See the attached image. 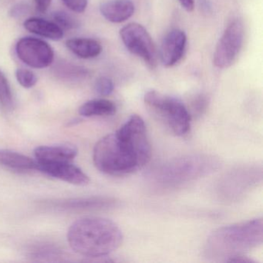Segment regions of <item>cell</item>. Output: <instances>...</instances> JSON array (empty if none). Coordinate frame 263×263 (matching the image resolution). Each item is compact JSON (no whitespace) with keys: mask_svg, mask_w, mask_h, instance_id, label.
<instances>
[{"mask_svg":"<svg viewBox=\"0 0 263 263\" xmlns=\"http://www.w3.org/2000/svg\"><path fill=\"white\" fill-rule=\"evenodd\" d=\"M19 59L32 68L43 69L51 65L54 52L45 41L34 37H24L16 45Z\"/></svg>","mask_w":263,"mask_h":263,"instance_id":"8","label":"cell"},{"mask_svg":"<svg viewBox=\"0 0 263 263\" xmlns=\"http://www.w3.org/2000/svg\"><path fill=\"white\" fill-rule=\"evenodd\" d=\"M115 204H116V201L111 198H88L68 200V201L60 203L58 205L62 209L91 210V209H109V208L114 207Z\"/></svg>","mask_w":263,"mask_h":263,"instance_id":"17","label":"cell"},{"mask_svg":"<svg viewBox=\"0 0 263 263\" xmlns=\"http://www.w3.org/2000/svg\"><path fill=\"white\" fill-rule=\"evenodd\" d=\"M53 19L61 29L71 30L77 27V21L70 15L64 11H58L53 14Z\"/></svg>","mask_w":263,"mask_h":263,"instance_id":"22","label":"cell"},{"mask_svg":"<svg viewBox=\"0 0 263 263\" xmlns=\"http://www.w3.org/2000/svg\"><path fill=\"white\" fill-rule=\"evenodd\" d=\"M152 147L144 120L133 115L114 133L100 139L93 148L98 170L113 176L135 173L150 161Z\"/></svg>","mask_w":263,"mask_h":263,"instance_id":"1","label":"cell"},{"mask_svg":"<svg viewBox=\"0 0 263 263\" xmlns=\"http://www.w3.org/2000/svg\"><path fill=\"white\" fill-rule=\"evenodd\" d=\"M219 161L214 157L193 155L175 158L152 171L153 184L162 189L178 187L215 172Z\"/></svg>","mask_w":263,"mask_h":263,"instance_id":"4","label":"cell"},{"mask_svg":"<svg viewBox=\"0 0 263 263\" xmlns=\"http://www.w3.org/2000/svg\"><path fill=\"white\" fill-rule=\"evenodd\" d=\"M36 170L76 185H86L90 182L88 176L81 168L70 164V161L40 162L36 161Z\"/></svg>","mask_w":263,"mask_h":263,"instance_id":"9","label":"cell"},{"mask_svg":"<svg viewBox=\"0 0 263 263\" xmlns=\"http://www.w3.org/2000/svg\"><path fill=\"white\" fill-rule=\"evenodd\" d=\"M0 164L18 171L36 170V161L18 152L0 150Z\"/></svg>","mask_w":263,"mask_h":263,"instance_id":"16","label":"cell"},{"mask_svg":"<svg viewBox=\"0 0 263 263\" xmlns=\"http://www.w3.org/2000/svg\"><path fill=\"white\" fill-rule=\"evenodd\" d=\"M55 70L58 77L67 81H81L85 79L90 73L84 67L64 62L61 63L56 67Z\"/></svg>","mask_w":263,"mask_h":263,"instance_id":"19","label":"cell"},{"mask_svg":"<svg viewBox=\"0 0 263 263\" xmlns=\"http://www.w3.org/2000/svg\"><path fill=\"white\" fill-rule=\"evenodd\" d=\"M68 50L82 59L97 58L102 52V47L98 41L90 38H73L66 42Z\"/></svg>","mask_w":263,"mask_h":263,"instance_id":"15","label":"cell"},{"mask_svg":"<svg viewBox=\"0 0 263 263\" xmlns=\"http://www.w3.org/2000/svg\"><path fill=\"white\" fill-rule=\"evenodd\" d=\"M67 241L77 253L89 258H101L121 246L123 234L111 220L101 217H84L70 226Z\"/></svg>","mask_w":263,"mask_h":263,"instance_id":"2","label":"cell"},{"mask_svg":"<svg viewBox=\"0 0 263 263\" xmlns=\"http://www.w3.org/2000/svg\"><path fill=\"white\" fill-rule=\"evenodd\" d=\"M16 79L18 82L24 88H31L37 83V77L31 70L27 69H18L16 72Z\"/></svg>","mask_w":263,"mask_h":263,"instance_id":"21","label":"cell"},{"mask_svg":"<svg viewBox=\"0 0 263 263\" xmlns=\"http://www.w3.org/2000/svg\"><path fill=\"white\" fill-rule=\"evenodd\" d=\"M193 105L195 110L201 113L203 110L205 109L206 106H207V99H206L205 97L200 95L194 101Z\"/></svg>","mask_w":263,"mask_h":263,"instance_id":"25","label":"cell"},{"mask_svg":"<svg viewBox=\"0 0 263 263\" xmlns=\"http://www.w3.org/2000/svg\"><path fill=\"white\" fill-rule=\"evenodd\" d=\"M13 93L8 80L0 70V104L6 108H10L13 106Z\"/></svg>","mask_w":263,"mask_h":263,"instance_id":"20","label":"cell"},{"mask_svg":"<svg viewBox=\"0 0 263 263\" xmlns=\"http://www.w3.org/2000/svg\"><path fill=\"white\" fill-rule=\"evenodd\" d=\"M66 6L75 13H83L87 6V0H62Z\"/></svg>","mask_w":263,"mask_h":263,"instance_id":"24","label":"cell"},{"mask_svg":"<svg viewBox=\"0 0 263 263\" xmlns=\"http://www.w3.org/2000/svg\"><path fill=\"white\" fill-rule=\"evenodd\" d=\"M121 41L126 48L135 56L142 59L152 69L156 67L158 53L152 36L141 24L132 23L120 31Z\"/></svg>","mask_w":263,"mask_h":263,"instance_id":"6","label":"cell"},{"mask_svg":"<svg viewBox=\"0 0 263 263\" xmlns=\"http://www.w3.org/2000/svg\"><path fill=\"white\" fill-rule=\"evenodd\" d=\"M244 35L241 20L232 21L226 27L214 53L213 63L217 68H228L234 64L242 47Z\"/></svg>","mask_w":263,"mask_h":263,"instance_id":"7","label":"cell"},{"mask_svg":"<svg viewBox=\"0 0 263 263\" xmlns=\"http://www.w3.org/2000/svg\"><path fill=\"white\" fill-rule=\"evenodd\" d=\"M24 26L30 33L52 41H60L64 36V32L58 24L42 18H29L24 22Z\"/></svg>","mask_w":263,"mask_h":263,"instance_id":"14","label":"cell"},{"mask_svg":"<svg viewBox=\"0 0 263 263\" xmlns=\"http://www.w3.org/2000/svg\"><path fill=\"white\" fill-rule=\"evenodd\" d=\"M95 88L98 95L106 97L113 93L115 85L110 78L102 77L97 80Z\"/></svg>","mask_w":263,"mask_h":263,"instance_id":"23","label":"cell"},{"mask_svg":"<svg viewBox=\"0 0 263 263\" xmlns=\"http://www.w3.org/2000/svg\"><path fill=\"white\" fill-rule=\"evenodd\" d=\"M144 103L174 135L183 136L190 130V114L180 100L156 90H149L144 95Z\"/></svg>","mask_w":263,"mask_h":263,"instance_id":"5","label":"cell"},{"mask_svg":"<svg viewBox=\"0 0 263 263\" xmlns=\"http://www.w3.org/2000/svg\"><path fill=\"white\" fill-rule=\"evenodd\" d=\"M187 45V36L182 30H171L163 39L160 49V59L163 65L172 67L176 65L184 56Z\"/></svg>","mask_w":263,"mask_h":263,"instance_id":"10","label":"cell"},{"mask_svg":"<svg viewBox=\"0 0 263 263\" xmlns=\"http://www.w3.org/2000/svg\"><path fill=\"white\" fill-rule=\"evenodd\" d=\"M78 150L72 144L40 146L34 150L36 160L40 162H64L76 158Z\"/></svg>","mask_w":263,"mask_h":263,"instance_id":"12","label":"cell"},{"mask_svg":"<svg viewBox=\"0 0 263 263\" xmlns=\"http://www.w3.org/2000/svg\"><path fill=\"white\" fill-rule=\"evenodd\" d=\"M116 112V105L109 100L95 99L87 101L79 108V114L83 117L110 116Z\"/></svg>","mask_w":263,"mask_h":263,"instance_id":"18","label":"cell"},{"mask_svg":"<svg viewBox=\"0 0 263 263\" xmlns=\"http://www.w3.org/2000/svg\"><path fill=\"white\" fill-rule=\"evenodd\" d=\"M261 174V170L251 168L239 169L232 172V175L228 176L222 182L221 190L223 191L224 196L229 198L238 196L255 184L258 178H261V175L258 176Z\"/></svg>","mask_w":263,"mask_h":263,"instance_id":"11","label":"cell"},{"mask_svg":"<svg viewBox=\"0 0 263 263\" xmlns=\"http://www.w3.org/2000/svg\"><path fill=\"white\" fill-rule=\"evenodd\" d=\"M34 1L36 9L41 13L47 12L52 2V0H34Z\"/></svg>","mask_w":263,"mask_h":263,"instance_id":"26","label":"cell"},{"mask_svg":"<svg viewBox=\"0 0 263 263\" xmlns=\"http://www.w3.org/2000/svg\"><path fill=\"white\" fill-rule=\"evenodd\" d=\"M263 221L249 220L214 231L206 241L204 256L215 261H227L262 244Z\"/></svg>","mask_w":263,"mask_h":263,"instance_id":"3","label":"cell"},{"mask_svg":"<svg viewBox=\"0 0 263 263\" xmlns=\"http://www.w3.org/2000/svg\"><path fill=\"white\" fill-rule=\"evenodd\" d=\"M181 7L187 12L193 11L195 7V0H178Z\"/></svg>","mask_w":263,"mask_h":263,"instance_id":"27","label":"cell"},{"mask_svg":"<svg viewBox=\"0 0 263 263\" xmlns=\"http://www.w3.org/2000/svg\"><path fill=\"white\" fill-rule=\"evenodd\" d=\"M135 10V4L132 0H107L100 7L102 16L114 24H121L130 19Z\"/></svg>","mask_w":263,"mask_h":263,"instance_id":"13","label":"cell"}]
</instances>
